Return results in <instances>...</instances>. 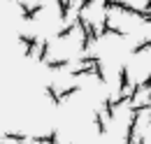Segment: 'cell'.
I'll list each match as a JSON object with an SVG mask.
<instances>
[{"label":"cell","mask_w":151,"mask_h":144,"mask_svg":"<svg viewBox=\"0 0 151 144\" xmlns=\"http://www.w3.org/2000/svg\"><path fill=\"white\" fill-rule=\"evenodd\" d=\"M19 42L26 47V56H28L33 49H35V44H37V37H35V35H23V33H19Z\"/></svg>","instance_id":"obj_1"},{"label":"cell","mask_w":151,"mask_h":144,"mask_svg":"<svg viewBox=\"0 0 151 144\" xmlns=\"http://www.w3.org/2000/svg\"><path fill=\"white\" fill-rule=\"evenodd\" d=\"M60 65H65V60H54V63H49V68H60Z\"/></svg>","instance_id":"obj_4"},{"label":"cell","mask_w":151,"mask_h":144,"mask_svg":"<svg viewBox=\"0 0 151 144\" xmlns=\"http://www.w3.org/2000/svg\"><path fill=\"white\" fill-rule=\"evenodd\" d=\"M47 49H49V44H47V42H42V47H40V60H44V56H47Z\"/></svg>","instance_id":"obj_3"},{"label":"cell","mask_w":151,"mask_h":144,"mask_svg":"<svg viewBox=\"0 0 151 144\" xmlns=\"http://www.w3.org/2000/svg\"><path fill=\"white\" fill-rule=\"evenodd\" d=\"M19 7H21V12H23V19H26V21H30V19L35 17V14H37L40 9H42V5H35V7H28L26 2H19Z\"/></svg>","instance_id":"obj_2"}]
</instances>
